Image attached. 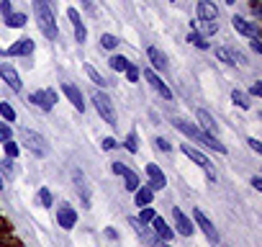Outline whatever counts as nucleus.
<instances>
[{
  "label": "nucleus",
  "instance_id": "obj_1",
  "mask_svg": "<svg viewBox=\"0 0 262 247\" xmlns=\"http://www.w3.org/2000/svg\"><path fill=\"white\" fill-rule=\"evenodd\" d=\"M173 126L177 132H183L188 139H195L201 147H209L211 152H219V154H227L229 150L224 147V144L219 142V136H211V134H206L201 126H195V124H191V121H185V118H173Z\"/></svg>",
  "mask_w": 262,
  "mask_h": 247
},
{
  "label": "nucleus",
  "instance_id": "obj_2",
  "mask_svg": "<svg viewBox=\"0 0 262 247\" xmlns=\"http://www.w3.org/2000/svg\"><path fill=\"white\" fill-rule=\"evenodd\" d=\"M34 13H36V23H39L41 34L47 36V39L57 41L59 39V29H57V18H54L52 8L47 0H34Z\"/></svg>",
  "mask_w": 262,
  "mask_h": 247
},
{
  "label": "nucleus",
  "instance_id": "obj_3",
  "mask_svg": "<svg viewBox=\"0 0 262 247\" xmlns=\"http://www.w3.org/2000/svg\"><path fill=\"white\" fill-rule=\"evenodd\" d=\"M90 103L95 106V111H98V116L103 118V121L108 124V126H119V116H116V108H113V100L108 98L103 90H95L93 95H90Z\"/></svg>",
  "mask_w": 262,
  "mask_h": 247
},
{
  "label": "nucleus",
  "instance_id": "obj_4",
  "mask_svg": "<svg viewBox=\"0 0 262 247\" xmlns=\"http://www.w3.org/2000/svg\"><path fill=\"white\" fill-rule=\"evenodd\" d=\"M21 144H26V150H29L31 154H36V157H47V154L52 152V147L47 144V139L39 134V132H34V129H21Z\"/></svg>",
  "mask_w": 262,
  "mask_h": 247
},
{
  "label": "nucleus",
  "instance_id": "obj_5",
  "mask_svg": "<svg viewBox=\"0 0 262 247\" xmlns=\"http://www.w3.org/2000/svg\"><path fill=\"white\" fill-rule=\"evenodd\" d=\"M180 152H183L188 160H193L198 168H203L206 175H209V180H216V168H213V162H211L209 154H203L201 150H195L193 144H180Z\"/></svg>",
  "mask_w": 262,
  "mask_h": 247
},
{
  "label": "nucleus",
  "instance_id": "obj_6",
  "mask_svg": "<svg viewBox=\"0 0 262 247\" xmlns=\"http://www.w3.org/2000/svg\"><path fill=\"white\" fill-rule=\"evenodd\" d=\"M193 224H195V227H201V232H203L206 237H209V242L221 245V234H219V229H216V224H213L211 219L201 211V206H195V209H193Z\"/></svg>",
  "mask_w": 262,
  "mask_h": 247
},
{
  "label": "nucleus",
  "instance_id": "obj_7",
  "mask_svg": "<svg viewBox=\"0 0 262 247\" xmlns=\"http://www.w3.org/2000/svg\"><path fill=\"white\" fill-rule=\"evenodd\" d=\"M111 170H113L119 178H123V188L129 190V193H134V190H137V188L141 186L139 172H137V170H131V168H126L123 162H111Z\"/></svg>",
  "mask_w": 262,
  "mask_h": 247
},
{
  "label": "nucleus",
  "instance_id": "obj_8",
  "mask_svg": "<svg viewBox=\"0 0 262 247\" xmlns=\"http://www.w3.org/2000/svg\"><path fill=\"white\" fill-rule=\"evenodd\" d=\"M57 100H59L57 90H34V93L29 95V103L36 106V108H39V111H44V114H49Z\"/></svg>",
  "mask_w": 262,
  "mask_h": 247
},
{
  "label": "nucleus",
  "instance_id": "obj_9",
  "mask_svg": "<svg viewBox=\"0 0 262 247\" xmlns=\"http://www.w3.org/2000/svg\"><path fill=\"white\" fill-rule=\"evenodd\" d=\"M57 224L62 227V229H75L77 227V209H72L70 204H62L57 206Z\"/></svg>",
  "mask_w": 262,
  "mask_h": 247
},
{
  "label": "nucleus",
  "instance_id": "obj_10",
  "mask_svg": "<svg viewBox=\"0 0 262 247\" xmlns=\"http://www.w3.org/2000/svg\"><path fill=\"white\" fill-rule=\"evenodd\" d=\"M173 219H175L177 232L183 234V237H193V234H195V224H193V219L188 216L180 206H175V209H173Z\"/></svg>",
  "mask_w": 262,
  "mask_h": 247
},
{
  "label": "nucleus",
  "instance_id": "obj_11",
  "mask_svg": "<svg viewBox=\"0 0 262 247\" xmlns=\"http://www.w3.org/2000/svg\"><path fill=\"white\" fill-rule=\"evenodd\" d=\"M141 75H144V80H147V82H149V85H152V88H155V90H157V93H159L162 98H165V100H173V90H170V88H167V82H165V80H162V77L157 75V72H155V70H144V72H141Z\"/></svg>",
  "mask_w": 262,
  "mask_h": 247
},
{
  "label": "nucleus",
  "instance_id": "obj_12",
  "mask_svg": "<svg viewBox=\"0 0 262 247\" xmlns=\"http://www.w3.org/2000/svg\"><path fill=\"white\" fill-rule=\"evenodd\" d=\"M147 175H149V183H147V186H149L152 190H162V188L167 186V175L162 172L159 165L149 162V165H147Z\"/></svg>",
  "mask_w": 262,
  "mask_h": 247
},
{
  "label": "nucleus",
  "instance_id": "obj_13",
  "mask_svg": "<svg viewBox=\"0 0 262 247\" xmlns=\"http://www.w3.org/2000/svg\"><path fill=\"white\" fill-rule=\"evenodd\" d=\"M34 49H36V44L31 41V39H18L16 44H11L8 47V57H31L34 54Z\"/></svg>",
  "mask_w": 262,
  "mask_h": 247
},
{
  "label": "nucleus",
  "instance_id": "obj_14",
  "mask_svg": "<svg viewBox=\"0 0 262 247\" xmlns=\"http://www.w3.org/2000/svg\"><path fill=\"white\" fill-rule=\"evenodd\" d=\"M195 118H198V124H201V129L206 134H211V136H219V124H216V118L206 111V108H198L195 111Z\"/></svg>",
  "mask_w": 262,
  "mask_h": 247
},
{
  "label": "nucleus",
  "instance_id": "obj_15",
  "mask_svg": "<svg viewBox=\"0 0 262 247\" xmlns=\"http://www.w3.org/2000/svg\"><path fill=\"white\" fill-rule=\"evenodd\" d=\"M0 77H3V82H5V85L11 88V90H16V93L23 88L21 75L16 72V67H13V65H3V67H0Z\"/></svg>",
  "mask_w": 262,
  "mask_h": 247
},
{
  "label": "nucleus",
  "instance_id": "obj_16",
  "mask_svg": "<svg viewBox=\"0 0 262 247\" xmlns=\"http://www.w3.org/2000/svg\"><path fill=\"white\" fill-rule=\"evenodd\" d=\"M67 16H70V21H72V29H75V39H77V44H85V39H87V29H85L83 18H80V13H77V8H67Z\"/></svg>",
  "mask_w": 262,
  "mask_h": 247
},
{
  "label": "nucleus",
  "instance_id": "obj_17",
  "mask_svg": "<svg viewBox=\"0 0 262 247\" xmlns=\"http://www.w3.org/2000/svg\"><path fill=\"white\" fill-rule=\"evenodd\" d=\"M149 224H152V232L157 234V240H162V242H170L175 237V229H170V224L162 216H155Z\"/></svg>",
  "mask_w": 262,
  "mask_h": 247
},
{
  "label": "nucleus",
  "instance_id": "obj_18",
  "mask_svg": "<svg viewBox=\"0 0 262 247\" xmlns=\"http://www.w3.org/2000/svg\"><path fill=\"white\" fill-rule=\"evenodd\" d=\"M62 93L70 98V103L77 108V114L85 111V100H83V93H80V88H75L72 82H65V85H62Z\"/></svg>",
  "mask_w": 262,
  "mask_h": 247
},
{
  "label": "nucleus",
  "instance_id": "obj_19",
  "mask_svg": "<svg viewBox=\"0 0 262 247\" xmlns=\"http://www.w3.org/2000/svg\"><path fill=\"white\" fill-rule=\"evenodd\" d=\"M198 18L201 21H216L219 18V8L211 0H198Z\"/></svg>",
  "mask_w": 262,
  "mask_h": 247
},
{
  "label": "nucleus",
  "instance_id": "obj_20",
  "mask_svg": "<svg viewBox=\"0 0 262 247\" xmlns=\"http://www.w3.org/2000/svg\"><path fill=\"white\" fill-rule=\"evenodd\" d=\"M231 26L237 29V34L247 36V39H257V29H255L249 21H245L242 16H234V18H231Z\"/></svg>",
  "mask_w": 262,
  "mask_h": 247
},
{
  "label": "nucleus",
  "instance_id": "obj_21",
  "mask_svg": "<svg viewBox=\"0 0 262 247\" xmlns=\"http://www.w3.org/2000/svg\"><path fill=\"white\" fill-rule=\"evenodd\" d=\"M72 178H75L77 190H80V196H83V206H85V209H90V188H87L85 172H83V170H75V172H72Z\"/></svg>",
  "mask_w": 262,
  "mask_h": 247
},
{
  "label": "nucleus",
  "instance_id": "obj_22",
  "mask_svg": "<svg viewBox=\"0 0 262 247\" xmlns=\"http://www.w3.org/2000/svg\"><path fill=\"white\" fill-rule=\"evenodd\" d=\"M147 57H149V62H152V67L155 70H159V72H165L170 65H167V57H165V52H159L157 47H149L147 49Z\"/></svg>",
  "mask_w": 262,
  "mask_h": 247
},
{
  "label": "nucleus",
  "instance_id": "obj_23",
  "mask_svg": "<svg viewBox=\"0 0 262 247\" xmlns=\"http://www.w3.org/2000/svg\"><path fill=\"white\" fill-rule=\"evenodd\" d=\"M152 201H155V190L149 186H139L134 190V204L137 206H152Z\"/></svg>",
  "mask_w": 262,
  "mask_h": 247
},
{
  "label": "nucleus",
  "instance_id": "obj_24",
  "mask_svg": "<svg viewBox=\"0 0 262 247\" xmlns=\"http://www.w3.org/2000/svg\"><path fill=\"white\" fill-rule=\"evenodd\" d=\"M231 103L237 106V108H242V111H247V108L252 106V103H249V95L245 93V90H239V88L231 90Z\"/></svg>",
  "mask_w": 262,
  "mask_h": 247
},
{
  "label": "nucleus",
  "instance_id": "obj_25",
  "mask_svg": "<svg viewBox=\"0 0 262 247\" xmlns=\"http://www.w3.org/2000/svg\"><path fill=\"white\" fill-rule=\"evenodd\" d=\"M108 67H111L113 72H123L126 67H129V59H126L123 54H113V57L108 59Z\"/></svg>",
  "mask_w": 262,
  "mask_h": 247
},
{
  "label": "nucleus",
  "instance_id": "obj_26",
  "mask_svg": "<svg viewBox=\"0 0 262 247\" xmlns=\"http://www.w3.org/2000/svg\"><path fill=\"white\" fill-rule=\"evenodd\" d=\"M5 26H11V29H23L26 26V13H11L5 18Z\"/></svg>",
  "mask_w": 262,
  "mask_h": 247
},
{
  "label": "nucleus",
  "instance_id": "obj_27",
  "mask_svg": "<svg viewBox=\"0 0 262 247\" xmlns=\"http://www.w3.org/2000/svg\"><path fill=\"white\" fill-rule=\"evenodd\" d=\"M123 147L129 150L131 154H137V152H139V136H137V132H129V134H126V139H123Z\"/></svg>",
  "mask_w": 262,
  "mask_h": 247
},
{
  "label": "nucleus",
  "instance_id": "obj_28",
  "mask_svg": "<svg viewBox=\"0 0 262 247\" xmlns=\"http://www.w3.org/2000/svg\"><path fill=\"white\" fill-rule=\"evenodd\" d=\"M0 118H3V121H8V124H13L16 121V108L11 106V103H0Z\"/></svg>",
  "mask_w": 262,
  "mask_h": 247
},
{
  "label": "nucleus",
  "instance_id": "obj_29",
  "mask_svg": "<svg viewBox=\"0 0 262 247\" xmlns=\"http://www.w3.org/2000/svg\"><path fill=\"white\" fill-rule=\"evenodd\" d=\"M85 72H87V77L93 80V82H95L98 88H103V85H108V82H105V77H103L101 72H98V70L93 67V65H85Z\"/></svg>",
  "mask_w": 262,
  "mask_h": 247
},
{
  "label": "nucleus",
  "instance_id": "obj_30",
  "mask_svg": "<svg viewBox=\"0 0 262 247\" xmlns=\"http://www.w3.org/2000/svg\"><path fill=\"white\" fill-rule=\"evenodd\" d=\"M3 152H5V157H11V160H16L18 154H21V147L13 142V139H8V142H3Z\"/></svg>",
  "mask_w": 262,
  "mask_h": 247
},
{
  "label": "nucleus",
  "instance_id": "obj_31",
  "mask_svg": "<svg viewBox=\"0 0 262 247\" xmlns=\"http://www.w3.org/2000/svg\"><path fill=\"white\" fill-rule=\"evenodd\" d=\"M188 41H191L193 47H198V49H209V47H211V44L206 41L201 34H195V31H191V34H188Z\"/></svg>",
  "mask_w": 262,
  "mask_h": 247
},
{
  "label": "nucleus",
  "instance_id": "obj_32",
  "mask_svg": "<svg viewBox=\"0 0 262 247\" xmlns=\"http://www.w3.org/2000/svg\"><path fill=\"white\" fill-rule=\"evenodd\" d=\"M155 216H157V211H155L152 206H141V211H139V224H149Z\"/></svg>",
  "mask_w": 262,
  "mask_h": 247
},
{
  "label": "nucleus",
  "instance_id": "obj_33",
  "mask_svg": "<svg viewBox=\"0 0 262 247\" xmlns=\"http://www.w3.org/2000/svg\"><path fill=\"white\" fill-rule=\"evenodd\" d=\"M123 75L129 77V82H139V77H141V70L134 65V62H129V67L123 70Z\"/></svg>",
  "mask_w": 262,
  "mask_h": 247
},
{
  "label": "nucleus",
  "instance_id": "obj_34",
  "mask_svg": "<svg viewBox=\"0 0 262 247\" xmlns=\"http://www.w3.org/2000/svg\"><path fill=\"white\" fill-rule=\"evenodd\" d=\"M39 201L44 209H52L54 206V198H52V190L49 188H39Z\"/></svg>",
  "mask_w": 262,
  "mask_h": 247
},
{
  "label": "nucleus",
  "instance_id": "obj_35",
  "mask_svg": "<svg viewBox=\"0 0 262 247\" xmlns=\"http://www.w3.org/2000/svg\"><path fill=\"white\" fill-rule=\"evenodd\" d=\"M8 139H13V126L8 121H0V144L8 142Z\"/></svg>",
  "mask_w": 262,
  "mask_h": 247
},
{
  "label": "nucleus",
  "instance_id": "obj_36",
  "mask_svg": "<svg viewBox=\"0 0 262 247\" xmlns=\"http://www.w3.org/2000/svg\"><path fill=\"white\" fill-rule=\"evenodd\" d=\"M101 47L103 49H116V47H119V39H116L113 34H103L101 36Z\"/></svg>",
  "mask_w": 262,
  "mask_h": 247
},
{
  "label": "nucleus",
  "instance_id": "obj_37",
  "mask_svg": "<svg viewBox=\"0 0 262 247\" xmlns=\"http://www.w3.org/2000/svg\"><path fill=\"white\" fill-rule=\"evenodd\" d=\"M155 147L162 150V152H173V144H170L165 136H157V139H155Z\"/></svg>",
  "mask_w": 262,
  "mask_h": 247
},
{
  "label": "nucleus",
  "instance_id": "obj_38",
  "mask_svg": "<svg viewBox=\"0 0 262 247\" xmlns=\"http://www.w3.org/2000/svg\"><path fill=\"white\" fill-rule=\"evenodd\" d=\"M216 57H219L221 62H227V65H234V59H231V52H229V49H221V47H219V49H216Z\"/></svg>",
  "mask_w": 262,
  "mask_h": 247
},
{
  "label": "nucleus",
  "instance_id": "obj_39",
  "mask_svg": "<svg viewBox=\"0 0 262 247\" xmlns=\"http://www.w3.org/2000/svg\"><path fill=\"white\" fill-rule=\"evenodd\" d=\"M3 172H5V175H11V172H13V160L11 157L0 160V175H3Z\"/></svg>",
  "mask_w": 262,
  "mask_h": 247
},
{
  "label": "nucleus",
  "instance_id": "obj_40",
  "mask_svg": "<svg viewBox=\"0 0 262 247\" xmlns=\"http://www.w3.org/2000/svg\"><path fill=\"white\" fill-rule=\"evenodd\" d=\"M0 13H3V18H8L13 13V3H11V0H3V3H0Z\"/></svg>",
  "mask_w": 262,
  "mask_h": 247
},
{
  "label": "nucleus",
  "instance_id": "obj_41",
  "mask_svg": "<svg viewBox=\"0 0 262 247\" xmlns=\"http://www.w3.org/2000/svg\"><path fill=\"white\" fill-rule=\"evenodd\" d=\"M116 147H119V142H116L113 136H105V139H103V150H105V152H113Z\"/></svg>",
  "mask_w": 262,
  "mask_h": 247
},
{
  "label": "nucleus",
  "instance_id": "obj_42",
  "mask_svg": "<svg viewBox=\"0 0 262 247\" xmlns=\"http://www.w3.org/2000/svg\"><path fill=\"white\" fill-rule=\"evenodd\" d=\"M247 144L252 147V152H257V154H262V142L260 139H255V136H249L247 139Z\"/></svg>",
  "mask_w": 262,
  "mask_h": 247
},
{
  "label": "nucleus",
  "instance_id": "obj_43",
  "mask_svg": "<svg viewBox=\"0 0 262 247\" xmlns=\"http://www.w3.org/2000/svg\"><path fill=\"white\" fill-rule=\"evenodd\" d=\"M247 95H262V82H252V88H249Z\"/></svg>",
  "mask_w": 262,
  "mask_h": 247
},
{
  "label": "nucleus",
  "instance_id": "obj_44",
  "mask_svg": "<svg viewBox=\"0 0 262 247\" xmlns=\"http://www.w3.org/2000/svg\"><path fill=\"white\" fill-rule=\"evenodd\" d=\"M252 188H255V190H262V178H252Z\"/></svg>",
  "mask_w": 262,
  "mask_h": 247
},
{
  "label": "nucleus",
  "instance_id": "obj_45",
  "mask_svg": "<svg viewBox=\"0 0 262 247\" xmlns=\"http://www.w3.org/2000/svg\"><path fill=\"white\" fill-rule=\"evenodd\" d=\"M105 237H108V240H119V234H116V229H111V227L105 229Z\"/></svg>",
  "mask_w": 262,
  "mask_h": 247
},
{
  "label": "nucleus",
  "instance_id": "obj_46",
  "mask_svg": "<svg viewBox=\"0 0 262 247\" xmlns=\"http://www.w3.org/2000/svg\"><path fill=\"white\" fill-rule=\"evenodd\" d=\"M252 49H255L257 54L262 52V44H260V39H252Z\"/></svg>",
  "mask_w": 262,
  "mask_h": 247
},
{
  "label": "nucleus",
  "instance_id": "obj_47",
  "mask_svg": "<svg viewBox=\"0 0 262 247\" xmlns=\"http://www.w3.org/2000/svg\"><path fill=\"white\" fill-rule=\"evenodd\" d=\"M249 5H252V11H255V13H260V3H257V0H249Z\"/></svg>",
  "mask_w": 262,
  "mask_h": 247
},
{
  "label": "nucleus",
  "instance_id": "obj_48",
  "mask_svg": "<svg viewBox=\"0 0 262 247\" xmlns=\"http://www.w3.org/2000/svg\"><path fill=\"white\" fill-rule=\"evenodd\" d=\"M5 188V180H3V175H0V190H3Z\"/></svg>",
  "mask_w": 262,
  "mask_h": 247
},
{
  "label": "nucleus",
  "instance_id": "obj_49",
  "mask_svg": "<svg viewBox=\"0 0 262 247\" xmlns=\"http://www.w3.org/2000/svg\"><path fill=\"white\" fill-rule=\"evenodd\" d=\"M224 3H227V5H234V3H237V0H224Z\"/></svg>",
  "mask_w": 262,
  "mask_h": 247
},
{
  "label": "nucleus",
  "instance_id": "obj_50",
  "mask_svg": "<svg viewBox=\"0 0 262 247\" xmlns=\"http://www.w3.org/2000/svg\"><path fill=\"white\" fill-rule=\"evenodd\" d=\"M0 232H3V222H0Z\"/></svg>",
  "mask_w": 262,
  "mask_h": 247
},
{
  "label": "nucleus",
  "instance_id": "obj_51",
  "mask_svg": "<svg viewBox=\"0 0 262 247\" xmlns=\"http://www.w3.org/2000/svg\"><path fill=\"white\" fill-rule=\"evenodd\" d=\"M173 3H175V0H173Z\"/></svg>",
  "mask_w": 262,
  "mask_h": 247
},
{
  "label": "nucleus",
  "instance_id": "obj_52",
  "mask_svg": "<svg viewBox=\"0 0 262 247\" xmlns=\"http://www.w3.org/2000/svg\"><path fill=\"white\" fill-rule=\"evenodd\" d=\"M0 247H3V245H0Z\"/></svg>",
  "mask_w": 262,
  "mask_h": 247
}]
</instances>
